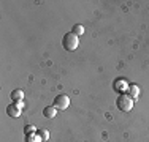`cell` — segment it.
Returning a JSON list of instances; mask_svg holds the SVG:
<instances>
[{"mask_svg": "<svg viewBox=\"0 0 149 142\" xmlns=\"http://www.w3.org/2000/svg\"><path fill=\"white\" fill-rule=\"evenodd\" d=\"M62 46H63L65 51L73 52L74 49H78V46H79V40H78V37L73 32H68V33H65L62 38Z\"/></svg>", "mask_w": 149, "mask_h": 142, "instance_id": "1", "label": "cell"}, {"mask_svg": "<svg viewBox=\"0 0 149 142\" xmlns=\"http://www.w3.org/2000/svg\"><path fill=\"white\" fill-rule=\"evenodd\" d=\"M116 104H118V109L122 112H129L130 109L133 108V98L129 97V95L125 93H120L118 97V101H116Z\"/></svg>", "mask_w": 149, "mask_h": 142, "instance_id": "2", "label": "cell"}, {"mask_svg": "<svg viewBox=\"0 0 149 142\" xmlns=\"http://www.w3.org/2000/svg\"><path fill=\"white\" fill-rule=\"evenodd\" d=\"M52 104H54V108L57 109V111L59 109L60 111H65V109L70 106V98L67 97V95L60 93V95H57V97L54 98V103H52Z\"/></svg>", "mask_w": 149, "mask_h": 142, "instance_id": "3", "label": "cell"}, {"mask_svg": "<svg viewBox=\"0 0 149 142\" xmlns=\"http://www.w3.org/2000/svg\"><path fill=\"white\" fill-rule=\"evenodd\" d=\"M21 111H22V108H19L16 103H13V104H10L8 108H6V114H8L10 117H13V119L19 117L21 115Z\"/></svg>", "mask_w": 149, "mask_h": 142, "instance_id": "4", "label": "cell"}, {"mask_svg": "<svg viewBox=\"0 0 149 142\" xmlns=\"http://www.w3.org/2000/svg\"><path fill=\"white\" fill-rule=\"evenodd\" d=\"M56 114H57V109H56L54 106H48V108L43 109V115L46 119H54Z\"/></svg>", "mask_w": 149, "mask_h": 142, "instance_id": "5", "label": "cell"}, {"mask_svg": "<svg viewBox=\"0 0 149 142\" xmlns=\"http://www.w3.org/2000/svg\"><path fill=\"white\" fill-rule=\"evenodd\" d=\"M114 88H116V90H119V92H125L129 87H127V82L124 79H118L114 82Z\"/></svg>", "mask_w": 149, "mask_h": 142, "instance_id": "6", "label": "cell"}, {"mask_svg": "<svg viewBox=\"0 0 149 142\" xmlns=\"http://www.w3.org/2000/svg\"><path fill=\"white\" fill-rule=\"evenodd\" d=\"M129 97H132L133 99H136L138 97H140V87H138V85H130L129 87Z\"/></svg>", "mask_w": 149, "mask_h": 142, "instance_id": "7", "label": "cell"}, {"mask_svg": "<svg viewBox=\"0 0 149 142\" xmlns=\"http://www.w3.org/2000/svg\"><path fill=\"white\" fill-rule=\"evenodd\" d=\"M11 98H13V101H21L24 98V92L21 88H16V90L11 92Z\"/></svg>", "mask_w": 149, "mask_h": 142, "instance_id": "8", "label": "cell"}, {"mask_svg": "<svg viewBox=\"0 0 149 142\" xmlns=\"http://www.w3.org/2000/svg\"><path fill=\"white\" fill-rule=\"evenodd\" d=\"M72 32L76 37H79V35H83L84 33V27L81 26V24H76V26H73V28H72Z\"/></svg>", "mask_w": 149, "mask_h": 142, "instance_id": "9", "label": "cell"}, {"mask_svg": "<svg viewBox=\"0 0 149 142\" xmlns=\"http://www.w3.org/2000/svg\"><path fill=\"white\" fill-rule=\"evenodd\" d=\"M38 136L41 137V141H43V142L49 139V133H48L46 130H41V131H38Z\"/></svg>", "mask_w": 149, "mask_h": 142, "instance_id": "10", "label": "cell"}, {"mask_svg": "<svg viewBox=\"0 0 149 142\" xmlns=\"http://www.w3.org/2000/svg\"><path fill=\"white\" fill-rule=\"evenodd\" d=\"M24 131H26L27 134H35V133H37V126H33V125H27L26 128H24Z\"/></svg>", "mask_w": 149, "mask_h": 142, "instance_id": "11", "label": "cell"}, {"mask_svg": "<svg viewBox=\"0 0 149 142\" xmlns=\"http://www.w3.org/2000/svg\"><path fill=\"white\" fill-rule=\"evenodd\" d=\"M27 141L29 142H43L40 136H33V134H27Z\"/></svg>", "mask_w": 149, "mask_h": 142, "instance_id": "12", "label": "cell"}]
</instances>
